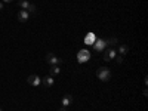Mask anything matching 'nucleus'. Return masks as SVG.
<instances>
[{
  "label": "nucleus",
  "mask_w": 148,
  "mask_h": 111,
  "mask_svg": "<svg viewBox=\"0 0 148 111\" xmlns=\"http://www.w3.org/2000/svg\"><path fill=\"white\" fill-rule=\"evenodd\" d=\"M61 104H62V107H70L73 104V96L71 95H65L62 98V101H61Z\"/></svg>",
  "instance_id": "obj_8"
},
{
  "label": "nucleus",
  "mask_w": 148,
  "mask_h": 111,
  "mask_svg": "<svg viewBox=\"0 0 148 111\" xmlns=\"http://www.w3.org/2000/svg\"><path fill=\"white\" fill-rule=\"evenodd\" d=\"M121 62H123V56L119 55V56H117V64H121Z\"/></svg>",
  "instance_id": "obj_16"
},
{
  "label": "nucleus",
  "mask_w": 148,
  "mask_h": 111,
  "mask_svg": "<svg viewBox=\"0 0 148 111\" xmlns=\"http://www.w3.org/2000/svg\"><path fill=\"white\" fill-rule=\"evenodd\" d=\"M84 42H86V43H88V45H90V43H93V42H95V37H93V34L90 33V34H89L88 37H86V40H84Z\"/></svg>",
  "instance_id": "obj_13"
},
{
  "label": "nucleus",
  "mask_w": 148,
  "mask_h": 111,
  "mask_svg": "<svg viewBox=\"0 0 148 111\" xmlns=\"http://www.w3.org/2000/svg\"><path fill=\"white\" fill-rule=\"evenodd\" d=\"M107 46V42L105 40H98L96 43H95V46H93V49L96 52H101V51H104V47Z\"/></svg>",
  "instance_id": "obj_6"
},
{
  "label": "nucleus",
  "mask_w": 148,
  "mask_h": 111,
  "mask_svg": "<svg viewBox=\"0 0 148 111\" xmlns=\"http://www.w3.org/2000/svg\"><path fill=\"white\" fill-rule=\"evenodd\" d=\"M59 71H61V68H59L58 65H52V67H51V76H52V77L56 76V74H59Z\"/></svg>",
  "instance_id": "obj_12"
},
{
  "label": "nucleus",
  "mask_w": 148,
  "mask_h": 111,
  "mask_svg": "<svg viewBox=\"0 0 148 111\" xmlns=\"http://www.w3.org/2000/svg\"><path fill=\"white\" fill-rule=\"evenodd\" d=\"M46 62H47L49 65H59V64H62V59L58 58V56L53 55V53H47V55H46Z\"/></svg>",
  "instance_id": "obj_2"
},
{
  "label": "nucleus",
  "mask_w": 148,
  "mask_h": 111,
  "mask_svg": "<svg viewBox=\"0 0 148 111\" xmlns=\"http://www.w3.org/2000/svg\"><path fill=\"white\" fill-rule=\"evenodd\" d=\"M113 58H116V51L114 49H108L104 52V61H111Z\"/></svg>",
  "instance_id": "obj_5"
},
{
  "label": "nucleus",
  "mask_w": 148,
  "mask_h": 111,
  "mask_svg": "<svg viewBox=\"0 0 148 111\" xmlns=\"http://www.w3.org/2000/svg\"><path fill=\"white\" fill-rule=\"evenodd\" d=\"M105 42H107V45H116L117 43V39H116V37H111V39H107Z\"/></svg>",
  "instance_id": "obj_15"
},
{
  "label": "nucleus",
  "mask_w": 148,
  "mask_h": 111,
  "mask_svg": "<svg viewBox=\"0 0 148 111\" xmlns=\"http://www.w3.org/2000/svg\"><path fill=\"white\" fill-rule=\"evenodd\" d=\"M27 82H28V84H31V86H39V84L42 83L40 77H39V76H36V74H31V76H28Z\"/></svg>",
  "instance_id": "obj_3"
},
{
  "label": "nucleus",
  "mask_w": 148,
  "mask_h": 111,
  "mask_svg": "<svg viewBox=\"0 0 148 111\" xmlns=\"http://www.w3.org/2000/svg\"><path fill=\"white\" fill-rule=\"evenodd\" d=\"M2 2H6V3H9V2H14V0H2Z\"/></svg>",
  "instance_id": "obj_19"
},
{
  "label": "nucleus",
  "mask_w": 148,
  "mask_h": 111,
  "mask_svg": "<svg viewBox=\"0 0 148 111\" xmlns=\"http://www.w3.org/2000/svg\"><path fill=\"white\" fill-rule=\"evenodd\" d=\"M96 76H98V79L102 80V82H108L111 79V71L108 68H99L96 71Z\"/></svg>",
  "instance_id": "obj_1"
},
{
  "label": "nucleus",
  "mask_w": 148,
  "mask_h": 111,
  "mask_svg": "<svg viewBox=\"0 0 148 111\" xmlns=\"http://www.w3.org/2000/svg\"><path fill=\"white\" fill-rule=\"evenodd\" d=\"M58 111H68V110H67V107H61Z\"/></svg>",
  "instance_id": "obj_17"
},
{
  "label": "nucleus",
  "mask_w": 148,
  "mask_h": 111,
  "mask_svg": "<svg viewBox=\"0 0 148 111\" xmlns=\"http://www.w3.org/2000/svg\"><path fill=\"white\" fill-rule=\"evenodd\" d=\"M27 12H28V14H34V12H36V5L30 3L28 8H27Z\"/></svg>",
  "instance_id": "obj_14"
},
{
  "label": "nucleus",
  "mask_w": 148,
  "mask_h": 111,
  "mask_svg": "<svg viewBox=\"0 0 148 111\" xmlns=\"http://www.w3.org/2000/svg\"><path fill=\"white\" fill-rule=\"evenodd\" d=\"M127 52H129V47H127L126 45H121V46L119 47V55H120V56H125Z\"/></svg>",
  "instance_id": "obj_10"
},
{
  "label": "nucleus",
  "mask_w": 148,
  "mask_h": 111,
  "mask_svg": "<svg viewBox=\"0 0 148 111\" xmlns=\"http://www.w3.org/2000/svg\"><path fill=\"white\" fill-rule=\"evenodd\" d=\"M0 111H2V108H0Z\"/></svg>",
  "instance_id": "obj_20"
},
{
  "label": "nucleus",
  "mask_w": 148,
  "mask_h": 111,
  "mask_svg": "<svg viewBox=\"0 0 148 111\" xmlns=\"http://www.w3.org/2000/svg\"><path fill=\"white\" fill-rule=\"evenodd\" d=\"M28 16H30V14L27 10H24V9H21L19 12H18V19L21 21V22H27L28 21Z\"/></svg>",
  "instance_id": "obj_4"
},
{
  "label": "nucleus",
  "mask_w": 148,
  "mask_h": 111,
  "mask_svg": "<svg viewBox=\"0 0 148 111\" xmlns=\"http://www.w3.org/2000/svg\"><path fill=\"white\" fill-rule=\"evenodd\" d=\"M18 5H19V8H21V9L27 10V8H28L30 2H28V0H19V2H18Z\"/></svg>",
  "instance_id": "obj_11"
},
{
  "label": "nucleus",
  "mask_w": 148,
  "mask_h": 111,
  "mask_svg": "<svg viewBox=\"0 0 148 111\" xmlns=\"http://www.w3.org/2000/svg\"><path fill=\"white\" fill-rule=\"evenodd\" d=\"M88 58H89V52H88V51L79 52V61H80V62H83V61H88Z\"/></svg>",
  "instance_id": "obj_9"
},
{
  "label": "nucleus",
  "mask_w": 148,
  "mask_h": 111,
  "mask_svg": "<svg viewBox=\"0 0 148 111\" xmlns=\"http://www.w3.org/2000/svg\"><path fill=\"white\" fill-rule=\"evenodd\" d=\"M0 10H3V2H0Z\"/></svg>",
  "instance_id": "obj_18"
},
{
  "label": "nucleus",
  "mask_w": 148,
  "mask_h": 111,
  "mask_svg": "<svg viewBox=\"0 0 148 111\" xmlns=\"http://www.w3.org/2000/svg\"><path fill=\"white\" fill-rule=\"evenodd\" d=\"M42 83L46 86V88H52L53 83H55V80H53V77H52V76H47V77H45V79L42 80Z\"/></svg>",
  "instance_id": "obj_7"
}]
</instances>
